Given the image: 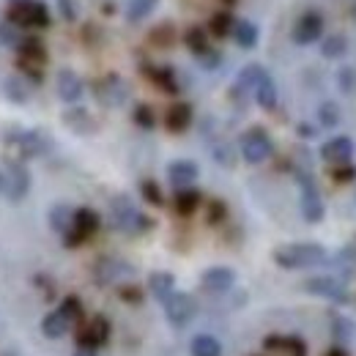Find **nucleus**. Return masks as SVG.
<instances>
[{
  "label": "nucleus",
  "instance_id": "nucleus-1",
  "mask_svg": "<svg viewBox=\"0 0 356 356\" xmlns=\"http://www.w3.org/2000/svg\"><path fill=\"white\" fill-rule=\"evenodd\" d=\"M274 264L280 268H288V271H299V268H315L323 266L329 252L323 244H315V241H293V244H282L271 252Z\"/></svg>",
  "mask_w": 356,
  "mask_h": 356
},
{
  "label": "nucleus",
  "instance_id": "nucleus-2",
  "mask_svg": "<svg viewBox=\"0 0 356 356\" xmlns=\"http://www.w3.org/2000/svg\"><path fill=\"white\" fill-rule=\"evenodd\" d=\"M47 60H49V55H47L44 42L36 33H25V39L17 47V69L22 72V77L33 86H42Z\"/></svg>",
  "mask_w": 356,
  "mask_h": 356
},
{
  "label": "nucleus",
  "instance_id": "nucleus-3",
  "mask_svg": "<svg viewBox=\"0 0 356 356\" xmlns=\"http://www.w3.org/2000/svg\"><path fill=\"white\" fill-rule=\"evenodd\" d=\"M6 22L17 25L25 33H39L52 25V11L44 0H22V3H8L6 8Z\"/></svg>",
  "mask_w": 356,
  "mask_h": 356
},
{
  "label": "nucleus",
  "instance_id": "nucleus-4",
  "mask_svg": "<svg viewBox=\"0 0 356 356\" xmlns=\"http://www.w3.org/2000/svg\"><path fill=\"white\" fill-rule=\"evenodd\" d=\"M110 220L115 225V230L129 233V236H140V233L154 227V222L134 206V200L129 195H115L110 200Z\"/></svg>",
  "mask_w": 356,
  "mask_h": 356
},
{
  "label": "nucleus",
  "instance_id": "nucleus-5",
  "mask_svg": "<svg viewBox=\"0 0 356 356\" xmlns=\"http://www.w3.org/2000/svg\"><path fill=\"white\" fill-rule=\"evenodd\" d=\"M238 151H241V159L247 165H264L274 154V143L264 127H252L238 137Z\"/></svg>",
  "mask_w": 356,
  "mask_h": 356
},
{
  "label": "nucleus",
  "instance_id": "nucleus-6",
  "mask_svg": "<svg viewBox=\"0 0 356 356\" xmlns=\"http://www.w3.org/2000/svg\"><path fill=\"white\" fill-rule=\"evenodd\" d=\"M299 209H302V217L310 225L323 222V214H326V206H323V197L318 192V184L310 173H299Z\"/></svg>",
  "mask_w": 356,
  "mask_h": 356
},
{
  "label": "nucleus",
  "instance_id": "nucleus-7",
  "mask_svg": "<svg viewBox=\"0 0 356 356\" xmlns=\"http://www.w3.org/2000/svg\"><path fill=\"white\" fill-rule=\"evenodd\" d=\"M99 227H102V217L93 209H88V206L74 209V220H72V227L63 233V244L66 247H80V244L88 241L90 236L99 233Z\"/></svg>",
  "mask_w": 356,
  "mask_h": 356
},
{
  "label": "nucleus",
  "instance_id": "nucleus-8",
  "mask_svg": "<svg viewBox=\"0 0 356 356\" xmlns=\"http://www.w3.org/2000/svg\"><path fill=\"white\" fill-rule=\"evenodd\" d=\"M323 31H326L323 14L310 8V11H302V14L296 17V22H293V28H291V39H293V44L307 47V44L321 42V39H323Z\"/></svg>",
  "mask_w": 356,
  "mask_h": 356
},
{
  "label": "nucleus",
  "instance_id": "nucleus-9",
  "mask_svg": "<svg viewBox=\"0 0 356 356\" xmlns=\"http://www.w3.org/2000/svg\"><path fill=\"white\" fill-rule=\"evenodd\" d=\"M305 291L312 293V296L329 299V302H334V305H348V302H351V293H348L346 282L337 280V277H332V274H318V277L305 280Z\"/></svg>",
  "mask_w": 356,
  "mask_h": 356
},
{
  "label": "nucleus",
  "instance_id": "nucleus-10",
  "mask_svg": "<svg viewBox=\"0 0 356 356\" xmlns=\"http://www.w3.org/2000/svg\"><path fill=\"white\" fill-rule=\"evenodd\" d=\"M162 307H165V318L181 329V326H186L195 315H197V302L189 296V293H184V291H173L165 302H162Z\"/></svg>",
  "mask_w": 356,
  "mask_h": 356
},
{
  "label": "nucleus",
  "instance_id": "nucleus-11",
  "mask_svg": "<svg viewBox=\"0 0 356 356\" xmlns=\"http://www.w3.org/2000/svg\"><path fill=\"white\" fill-rule=\"evenodd\" d=\"M132 277H134V266L127 264V261H121V258H102L93 266V280L99 285H121V282H127Z\"/></svg>",
  "mask_w": 356,
  "mask_h": 356
},
{
  "label": "nucleus",
  "instance_id": "nucleus-12",
  "mask_svg": "<svg viewBox=\"0 0 356 356\" xmlns=\"http://www.w3.org/2000/svg\"><path fill=\"white\" fill-rule=\"evenodd\" d=\"M3 192L11 203H22L31 192V173L22 162H11L8 165V173L3 176Z\"/></svg>",
  "mask_w": 356,
  "mask_h": 356
},
{
  "label": "nucleus",
  "instance_id": "nucleus-13",
  "mask_svg": "<svg viewBox=\"0 0 356 356\" xmlns=\"http://www.w3.org/2000/svg\"><path fill=\"white\" fill-rule=\"evenodd\" d=\"M6 143H11L19 154H22V159H33V156H42L47 154V148H49V140H47V134H42L39 129H22V132H11L6 134Z\"/></svg>",
  "mask_w": 356,
  "mask_h": 356
},
{
  "label": "nucleus",
  "instance_id": "nucleus-14",
  "mask_svg": "<svg viewBox=\"0 0 356 356\" xmlns=\"http://www.w3.org/2000/svg\"><path fill=\"white\" fill-rule=\"evenodd\" d=\"M110 340V321L104 315H93L88 323L77 329V346L80 348H102Z\"/></svg>",
  "mask_w": 356,
  "mask_h": 356
},
{
  "label": "nucleus",
  "instance_id": "nucleus-15",
  "mask_svg": "<svg viewBox=\"0 0 356 356\" xmlns=\"http://www.w3.org/2000/svg\"><path fill=\"white\" fill-rule=\"evenodd\" d=\"M321 159L332 165H346L354 159V140L348 134H337V137H329L323 145H321Z\"/></svg>",
  "mask_w": 356,
  "mask_h": 356
},
{
  "label": "nucleus",
  "instance_id": "nucleus-16",
  "mask_svg": "<svg viewBox=\"0 0 356 356\" xmlns=\"http://www.w3.org/2000/svg\"><path fill=\"white\" fill-rule=\"evenodd\" d=\"M96 99L102 104H107V107H121L129 99V88L118 74H110V77L96 83Z\"/></svg>",
  "mask_w": 356,
  "mask_h": 356
},
{
  "label": "nucleus",
  "instance_id": "nucleus-17",
  "mask_svg": "<svg viewBox=\"0 0 356 356\" xmlns=\"http://www.w3.org/2000/svg\"><path fill=\"white\" fill-rule=\"evenodd\" d=\"M233 282H236V271L230 266H211L200 274V285L209 293H225L233 288Z\"/></svg>",
  "mask_w": 356,
  "mask_h": 356
},
{
  "label": "nucleus",
  "instance_id": "nucleus-18",
  "mask_svg": "<svg viewBox=\"0 0 356 356\" xmlns=\"http://www.w3.org/2000/svg\"><path fill=\"white\" fill-rule=\"evenodd\" d=\"M83 93H86V83H83V77L77 72H72V69H60L58 72V96L66 104H77L83 99Z\"/></svg>",
  "mask_w": 356,
  "mask_h": 356
},
{
  "label": "nucleus",
  "instance_id": "nucleus-19",
  "mask_svg": "<svg viewBox=\"0 0 356 356\" xmlns=\"http://www.w3.org/2000/svg\"><path fill=\"white\" fill-rule=\"evenodd\" d=\"M192 118H195V113H192L189 102H173L165 113V129L173 134H184L192 127Z\"/></svg>",
  "mask_w": 356,
  "mask_h": 356
},
{
  "label": "nucleus",
  "instance_id": "nucleus-20",
  "mask_svg": "<svg viewBox=\"0 0 356 356\" xmlns=\"http://www.w3.org/2000/svg\"><path fill=\"white\" fill-rule=\"evenodd\" d=\"M197 176H200V168H197V162H192V159H176V162L168 165V181H170L176 189L192 186V184L197 181Z\"/></svg>",
  "mask_w": 356,
  "mask_h": 356
},
{
  "label": "nucleus",
  "instance_id": "nucleus-21",
  "mask_svg": "<svg viewBox=\"0 0 356 356\" xmlns=\"http://www.w3.org/2000/svg\"><path fill=\"white\" fill-rule=\"evenodd\" d=\"M264 346L268 351H280L285 356H307V343L296 334H268Z\"/></svg>",
  "mask_w": 356,
  "mask_h": 356
},
{
  "label": "nucleus",
  "instance_id": "nucleus-22",
  "mask_svg": "<svg viewBox=\"0 0 356 356\" xmlns=\"http://www.w3.org/2000/svg\"><path fill=\"white\" fill-rule=\"evenodd\" d=\"M72 321H69V315L60 310V307H55L52 312H47L44 321H42V332H44V337L49 340H60L63 334H69L72 332Z\"/></svg>",
  "mask_w": 356,
  "mask_h": 356
},
{
  "label": "nucleus",
  "instance_id": "nucleus-23",
  "mask_svg": "<svg viewBox=\"0 0 356 356\" xmlns=\"http://www.w3.org/2000/svg\"><path fill=\"white\" fill-rule=\"evenodd\" d=\"M200 203H203V195H200V189H195V186L176 189V195H173V209H176L178 217H192V214L200 209Z\"/></svg>",
  "mask_w": 356,
  "mask_h": 356
},
{
  "label": "nucleus",
  "instance_id": "nucleus-24",
  "mask_svg": "<svg viewBox=\"0 0 356 356\" xmlns=\"http://www.w3.org/2000/svg\"><path fill=\"white\" fill-rule=\"evenodd\" d=\"M145 77L156 86V88L162 90V93H170V96H176L181 86H178V77L176 72L170 69V66H148L145 69Z\"/></svg>",
  "mask_w": 356,
  "mask_h": 356
},
{
  "label": "nucleus",
  "instance_id": "nucleus-25",
  "mask_svg": "<svg viewBox=\"0 0 356 356\" xmlns=\"http://www.w3.org/2000/svg\"><path fill=\"white\" fill-rule=\"evenodd\" d=\"M230 39L241 47V49H255L258 42H261V31H258V25L250 22V19H236Z\"/></svg>",
  "mask_w": 356,
  "mask_h": 356
},
{
  "label": "nucleus",
  "instance_id": "nucleus-26",
  "mask_svg": "<svg viewBox=\"0 0 356 356\" xmlns=\"http://www.w3.org/2000/svg\"><path fill=\"white\" fill-rule=\"evenodd\" d=\"M148 291H151V296H154L156 302H165V299L176 291V277H173L170 271H154V274L148 277Z\"/></svg>",
  "mask_w": 356,
  "mask_h": 356
},
{
  "label": "nucleus",
  "instance_id": "nucleus-27",
  "mask_svg": "<svg viewBox=\"0 0 356 356\" xmlns=\"http://www.w3.org/2000/svg\"><path fill=\"white\" fill-rule=\"evenodd\" d=\"M63 124H66L72 132H77V134L96 132V121L90 118V113H88V110H83V107H72V110H66Z\"/></svg>",
  "mask_w": 356,
  "mask_h": 356
},
{
  "label": "nucleus",
  "instance_id": "nucleus-28",
  "mask_svg": "<svg viewBox=\"0 0 356 356\" xmlns=\"http://www.w3.org/2000/svg\"><path fill=\"white\" fill-rule=\"evenodd\" d=\"M184 44H186V49H189L195 58H200L203 52H209V49H211L209 31H206V28H200V25L186 28V31H184Z\"/></svg>",
  "mask_w": 356,
  "mask_h": 356
},
{
  "label": "nucleus",
  "instance_id": "nucleus-29",
  "mask_svg": "<svg viewBox=\"0 0 356 356\" xmlns=\"http://www.w3.org/2000/svg\"><path fill=\"white\" fill-rule=\"evenodd\" d=\"M47 220H49V227H52L58 236H63V233L72 227V220H74V209H72L69 203H55V206L49 209Z\"/></svg>",
  "mask_w": 356,
  "mask_h": 356
},
{
  "label": "nucleus",
  "instance_id": "nucleus-30",
  "mask_svg": "<svg viewBox=\"0 0 356 356\" xmlns=\"http://www.w3.org/2000/svg\"><path fill=\"white\" fill-rule=\"evenodd\" d=\"M268 72L261 66V63H247L241 72H238V80H236V88L238 93H247V90H255V86L266 77Z\"/></svg>",
  "mask_w": 356,
  "mask_h": 356
},
{
  "label": "nucleus",
  "instance_id": "nucleus-31",
  "mask_svg": "<svg viewBox=\"0 0 356 356\" xmlns=\"http://www.w3.org/2000/svg\"><path fill=\"white\" fill-rule=\"evenodd\" d=\"M3 93H6V99L8 102H14V104H25L28 99H31V86H28V80L25 77H6L3 80Z\"/></svg>",
  "mask_w": 356,
  "mask_h": 356
},
{
  "label": "nucleus",
  "instance_id": "nucleus-32",
  "mask_svg": "<svg viewBox=\"0 0 356 356\" xmlns=\"http://www.w3.org/2000/svg\"><path fill=\"white\" fill-rule=\"evenodd\" d=\"M233 25H236V17L225 8V11H217V14H211V19H209V36H214V39H227L230 33H233Z\"/></svg>",
  "mask_w": 356,
  "mask_h": 356
},
{
  "label": "nucleus",
  "instance_id": "nucleus-33",
  "mask_svg": "<svg viewBox=\"0 0 356 356\" xmlns=\"http://www.w3.org/2000/svg\"><path fill=\"white\" fill-rule=\"evenodd\" d=\"M189 354L192 356H222V343L211 334H197L189 343Z\"/></svg>",
  "mask_w": 356,
  "mask_h": 356
},
{
  "label": "nucleus",
  "instance_id": "nucleus-34",
  "mask_svg": "<svg viewBox=\"0 0 356 356\" xmlns=\"http://www.w3.org/2000/svg\"><path fill=\"white\" fill-rule=\"evenodd\" d=\"M252 96H255L258 107H264V110H274V107H277V86H274L271 74H266V77H264V80L255 86Z\"/></svg>",
  "mask_w": 356,
  "mask_h": 356
},
{
  "label": "nucleus",
  "instance_id": "nucleus-35",
  "mask_svg": "<svg viewBox=\"0 0 356 356\" xmlns=\"http://www.w3.org/2000/svg\"><path fill=\"white\" fill-rule=\"evenodd\" d=\"M348 52V39L346 36H340V33H329V36H323L321 39V55L323 58H343Z\"/></svg>",
  "mask_w": 356,
  "mask_h": 356
},
{
  "label": "nucleus",
  "instance_id": "nucleus-36",
  "mask_svg": "<svg viewBox=\"0 0 356 356\" xmlns=\"http://www.w3.org/2000/svg\"><path fill=\"white\" fill-rule=\"evenodd\" d=\"M140 195H143V200H145L148 206H154V209H162V206H165L162 186H159L154 178H143V181H140Z\"/></svg>",
  "mask_w": 356,
  "mask_h": 356
},
{
  "label": "nucleus",
  "instance_id": "nucleus-37",
  "mask_svg": "<svg viewBox=\"0 0 356 356\" xmlns=\"http://www.w3.org/2000/svg\"><path fill=\"white\" fill-rule=\"evenodd\" d=\"M159 6V0H132L129 6H127V19L137 25V22H143L154 8Z\"/></svg>",
  "mask_w": 356,
  "mask_h": 356
},
{
  "label": "nucleus",
  "instance_id": "nucleus-38",
  "mask_svg": "<svg viewBox=\"0 0 356 356\" xmlns=\"http://www.w3.org/2000/svg\"><path fill=\"white\" fill-rule=\"evenodd\" d=\"M315 115H318V124H321L323 129H334V127L340 124V107H337L334 102H323Z\"/></svg>",
  "mask_w": 356,
  "mask_h": 356
},
{
  "label": "nucleus",
  "instance_id": "nucleus-39",
  "mask_svg": "<svg viewBox=\"0 0 356 356\" xmlns=\"http://www.w3.org/2000/svg\"><path fill=\"white\" fill-rule=\"evenodd\" d=\"M25 39V31H19L17 25H11V22H0V44L8 47V49H17L19 42Z\"/></svg>",
  "mask_w": 356,
  "mask_h": 356
},
{
  "label": "nucleus",
  "instance_id": "nucleus-40",
  "mask_svg": "<svg viewBox=\"0 0 356 356\" xmlns=\"http://www.w3.org/2000/svg\"><path fill=\"white\" fill-rule=\"evenodd\" d=\"M148 39H151V44H156V47H170L176 42V31H173L170 22H165V25H156Z\"/></svg>",
  "mask_w": 356,
  "mask_h": 356
},
{
  "label": "nucleus",
  "instance_id": "nucleus-41",
  "mask_svg": "<svg viewBox=\"0 0 356 356\" xmlns=\"http://www.w3.org/2000/svg\"><path fill=\"white\" fill-rule=\"evenodd\" d=\"M132 118L140 129H154V127H156V113H154L148 104H137L132 113Z\"/></svg>",
  "mask_w": 356,
  "mask_h": 356
},
{
  "label": "nucleus",
  "instance_id": "nucleus-42",
  "mask_svg": "<svg viewBox=\"0 0 356 356\" xmlns=\"http://www.w3.org/2000/svg\"><path fill=\"white\" fill-rule=\"evenodd\" d=\"M227 220V206H225V200H209V206H206V222L209 225H220Z\"/></svg>",
  "mask_w": 356,
  "mask_h": 356
},
{
  "label": "nucleus",
  "instance_id": "nucleus-43",
  "mask_svg": "<svg viewBox=\"0 0 356 356\" xmlns=\"http://www.w3.org/2000/svg\"><path fill=\"white\" fill-rule=\"evenodd\" d=\"M329 176H332V181H334V184H351V181L356 178L354 162H346V165H332Z\"/></svg>",
  "mask_w": 356,
  "mask_h": 356
},
{
  "label": "nucleus",
  "instance_id": "nucleus-44",
  "mask_svg": "<svg viewBox=\"0 0 356 356\" xmlns=\"http://www.w3.org/2000/svg\"><path fill=\"white\" fill-rule=\"evenodd\" d=\"M60 310L69 315V321H72L74 326L83 321V302H80L77 296H66V299L60 302Z\"/></svg>",
  "mask_w": 356,
  "mask_h": 356
},
{
  "label": "nucleus",
  "instance_id": "nucleus-45",
  "mask_svg": "<svg viewBox=\"0 0 356 356\" xmlns=\"http://www.w3.org/2000/svg\"><path fill=\"white\" fill-rule=\"evenodd\" d=\"M337 88L343 90V93H354L356 72L351 69V66H346V69H340V72H337Z\"/></svg>",
  "mask_w": 356,
  "mask_h": 356
},
{
  "label": "nucleus",
  "instance_id": "nucleus-46",
  "mask_svg": "<svg viewBox=\"0 0 356 356\" xmlns=\"http://www.w3.org/2000/svg\"><path fill=\"white\" fill-rule=\"evenodd\" d=\"M211 154H214V159H217L220 165H225V168H233V151H230V145H227V143H214Z\"/></svg>",
  "mask_w": 356,
  "mask_h": 356
},
{
  "label": "nucleus",
  "instance_id": "nucleus-47",
  "mask_svg": "<svg viewBox=\"0 0 356 356\" xmlns=\"http://www.w3.org/2000/svg\"><path fill=\"white\" fill-rule=\"evenodd\" d=\"M351 332H354L351 321H346V318H337V315H334V337H337V346H343V340H348V337H351Z\"/></svg>",
  "mask_w": 356,
  "mask_h": 356
},
{
  "label": "nucleus",
  "instance_id": "nucleus-48",
  "mask_svg": "<svg viewBox=\"0 0 356 356\" xmlns=\"http://www.w3.org/2000/svg\"><path fill=\"white\" fill-rule=\"evenodd\" d=\"M197 60H200V66H203V69H209V72H211V69H217V66L222 63V52H220V49H209V52H203Z\"/></svg>",
  "mask_w": 356,
  "mask_h": 356
},
{
  "label": "nucleus",
  "instance_id": "nucleus-49",
  "mask_svg": "<svg viewBox=\"0 0 356 356\" xmlns=\"http://www.w3.org/2000/svg\"><path fill=\"white\" fill-rule=\"evenodd\" d=\"M55 3H58L60 17H63L66 22H74V19H77V3H74V0H55Z\"/></svg>",
  "mask_w": 356,
  "mask_h": 356
},
{
  "label": "nucleus",
  "instance_id": "nucleus-50",
  "mask_svg": "<svg viewBox=\"0 0 356 356\" xmlns=\"http://www.w3.org/2000/svg\"><path fill=\"white\" fill-rule=\"evenodd\" d=\"M121 299H127L129 305H140V302H143V291L134 288V285H124V288H121Z\"/></svg>",
  "mask_w": 356,
  "mask_h": 356
},
{
  "label": "nucleus",
  "instance_id": "nucleus-51",
  "mask_svg": "<svg viewBox=\"0 0 356 356\" xmlns=\"http://www.w3.org/2000/svg\"><path fill=\"white\" fill-rule=\"evenodd\" d=\"M323 356H351V354H348V348H346V346H332Z\"/></svg>",
  "mask_w": 356,
  "mask_h": 356
},
{
  "label": "nucleus",
  "instance_id": "nucleus-52",
  "mask_svg": "<svg viewBox=\"0 0 356 356\" xmlns=\"http://www.w3.org/2000/svg\"><path fill=\"white\" fill-rule=\"evenodd\" d=\"M72 356H96V351H93V348H77Z\"/></svg>",
  "mask_w": 356,
  "mask_h": 356
},
{
  "label": "nucleus",
  "instance_id": "nucleus-53",
  "mask_svg": "<svg viewBox=\"0 0 356 356\" xmlns=\"http://www.w3.org/2000/svg\"><path fill=\"white\" fill-rule=\"evenodd\" d=\"M351 17H354V19H356V3H354V6H351Z\"/></svg>",
  "mask_w": 356,
  "mask_h": 356
},
{
  "label": "nucleus",
  "instance_id": "nucleus-54",
  "mask_svg": "<svg viewBox=\"0 0 356 356\" xmlns=\"http://www.w3.org/2000/svg\"><path fill=\"white\" fill-rule=\"evenodd\" d=\"M222 3H227V6H233V3H236V0H222Z\"/></svg>",
  "mask_w": 356,
  "mask_h": 356
},
{
  "label": "nucleus",
  "instance_id": "nucleus-55",
  "mask_svg": "<svg viewBox=\"0 0 356 356\" xmlns=\"http://www.w3.org/2000/svg\"><path fill=\"white\" fill-rule=\"evenodd\" d=\"M0 192H3V176H0Z\"/></svg>",
  "mask_w": 356,
  "mask_h": 356
},
{
  "label": "nucleus",
  "instance_id": "nucleus-56",
  "mask_svg": "<svg viewBox=\"0 0 356 356\" xmlns=\"http://www.w3.org/2000/svg\"><path fill=\"white\" fill-rule=\"evenodd\" d=\"M8 3H22V0H8Z\"/></svg>",
  "mask_w": 356,
  "mask_h": 356
}]
</instances>
